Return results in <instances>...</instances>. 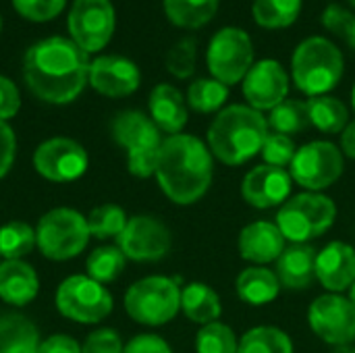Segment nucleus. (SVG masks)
Masks as SVG:
<instances>
[{
  "label": "nucleus",
  "mask_w": 355,
  "mask_h": 353,
  "mask_svg": "<svg viewBox=\"0 0 355 353\" xmlns=\"http://www.w3.org/2000/svg\"><path fill=\"white\" fill-rule=\"evenodd\" d=\"M196 54H198V44L193 37H183L179 40L166 54V69L171 75L177 79H187L196 71Z\"/></svg>",
  "instance_id": "e433bc0d"
},
{
  "label": "nucleus",
  "mask_w": 355,
  "mask_h": 353,
  "mask_svg": "<svg viewBox=\"0 0 355 353\" xmlns=\"http://www.w3.org/2000/svg\"><path fill=\"white\" fill-rule=\"evenodd\" d=\"M279 291H281V281L268 268L252 266L237 277V293L250 306H264L272 302L279 295Z\"/></svg>",
  "instance_id": "b1692460"
},
{
  "label": "nucleus",
  "mask_w": 355,
  "mask_h": 353,
  "mask_svg": "<svg viewBox=\"0 0 355 353\" xmlns=\"http://www.w3.org/2000/svg\"><path fill=\"white\" fill-rule=\"evenodd\" d=\"M345 37H347L349 46H352V48H355V15H354V21H352V25H349V29H347V33H345Z\"/></svg>",
  "instance_id": "de8ad7c7"
},
{
  "label": "nucleus",
  "mask_w": 355,
  "mask_h": 353,
  "mask_svg": "<svg viewBox=\"0 0 355 353\" xmlns=\"http://www.w3.org/2000/svg\"><path fill=\"white\" fill-rule=\"evenodd\" d=\"M40 289L35 270L21 260H6L0 264V298L12 306L29 304Z\"/></svg>",
  "instance_id": "4be33fe9"
},
{
  "label": "nucleus",
  "mask_w": 355,
  "mask_h": 353,
  "mask_svg": "<svg viewBox=\"0 0 355 353\" xmlns=\"http://www.w3.org/2000/svg\"><path fill=\"white\" fill-rule=\"evenodd\" d=\"M266 121H268V127H272L275 133H281V135L302 133L304 129L312 125L310 114H308V104L302 100H283L279 106L270 110V117Z\"/></svg>",
  "instance_id": "c756f323"
},
{
  "label": "nucleus",
  "mask_w": 355,
  "mask_h": 353,
  "mask_svg": "<svg viewBox=\"0 0 355 353\" xmlns=\"http://www.w3.org/2000/svg\"><path fill=\"white\" fill-rule=\"evenodd\" d=\"M35 246V231L21 223L12 221L0 227V256L6 260H21Z\"/></svg>",
  "instance_id": "2f4dec72"
},
{
  "label": "nucleus",
  "mask_w": 355,
  "mask_h": 353,
  "mask_svg": "<svg viewBox=\"0 0 355 353\" xmlns=\"http://www.w3.org/2000/svg\"><path fill=\"white\" fill-rule=\"evenodd\" d=\"M112 137L119 146L127 150V166L129 173L148 179L156 175L158 152L162 146L160 129L139 110L119 112L112 121Z\"/></svg>",
  "instance_id": "39448f33"
},
{
  "label": "nucleus",
  "mask_w": 355,
  "mask_h": 353,
  "mask_svg": "<svg viewBox=\"0 0 355 353\" xmlns=\"http://www.w3.org/2000/svg\"><path fill=\"white\" fill-rule=\"evenodd\" d=\"M208 69L212 79L235 85L245 79L254 62L252 37L239 27H223L214 33L208 46Z\"/></svg>",
  "instance_id": "1a4fd4ad"
},
{
  "label": "nucleus",
  "mask_w": 355,
  "mask_h": 353,
  "mask_svg": "<svg viewBox=\"0 0 355 353\" xmlns=\"http://www.w3.org/2000/svg\"><path fill=\"white\" fill-rule=\"evenodd\" d=\"M302 0H254V19L264 29H283L295 23Z\"/></svg>",
  "instance_id": "c85d7f7f"
},
{
  "label": "nucleus",
  "mask_w": 355,
  "mask_h": 353,
  "mask_svg": "<svg viewBox=\"0 0 355 353\" xmlns=\"http://www.w3.org/2000/svg\"><path fill=\"white\" fill-rule=\"evenodd\" d=\"M125 254L114 246L98 248L87 258V275L98 283H110L125 270Z\"/></svg>",
  "instance_id": "72a5a7b5"
},
{
  "label": "nucleus",
  "mask_w": 355,
  "mask_h": 353,
  "mask_svg": "<svg viewBox=\"0 0 355 353\" xmlns=\"http://www.w3.org/2000/svg\"><path fill=\"white\" fill-rule=\"evenodd\" d=\"M0 31H2V17H0Z\"/></svg>",
  "instance_id": "864d4df0"
},
{
  "label": "nucleus",
  "mask_w": 355,
  "mask_h": 353,
  "mask_svg": "<svg viewBox=\"0 0 355 353\" xmlns=\"http://www.w3.org/2000/svg\"><path fill=\"white\" fill-rule=\"evenodd\" d=\"M291 175L285 169L262 164L250 171L243 179L241 193L250 206L272 208L283 204L291 191Z\"/></svg>",
  "instance_id": "a211bd4d"
},
{
  "label": "nucleus",
  "mask_w": 355,
  "mask_h": 353,
  "mask_svg": "<svg viewBox=\"0 0 355 353\" xmlns=\"http://www.w3.org/2000/svg\"><path fill=\"white\" fill-rule=\"evenodd\" d=\"M35 171L54 183L79 179L87 169V152L81 144L69 137H54L44 141L33 154Z\"/></svg>",
  "instance_id": "ddd939ff"
},
{
  "label": "nucleus",
  "mask_w": 355,
  "mask_h": 353,
  "mask_svg": "<svg viewBox=\"0 0 355 353\" xmlns=\"http://www.w3.org/2000/svg\"><path fill=\"white\" fill-rule=\"evenodd\" d=\"M349 302L355 306V283L352 285V289H349Z\"/></svg>",
  "instance_id": "09e8293b"
},
{
  "label": "nucleus",
  "mask_w": 355,
  "mask_h": 353,
  "mask_svg": "<svg viewBox=\"0 0 355 353\" xmlns=\"http://www.w3.org/2000/svg\"><path fill=\"white\" fill-rule=\"evenodd\" d=\"M37 353H81L79 343L67 335H54L40 343Z\"/></svg>",
  "instance_id": "a18cd8bd"
},
{
  "label": "nucleus",
  "mask_w": 355,
  "mask_h": 353,
  "mask_svg": "<svg viewBox=\"0 0 355 353\" xmlns=\"http://www.w3.org/2000/svg\"><path fill=\"white\" fill-rule=\"evenodd\" d=\"M123 343H121V337L116 335V331H110V329H102V331H96L92 333L83 347L81 353H123Z\"/></svg>",
  "instance_id": "ea45409f"
},
{
  "label": "nucleus",
  "mask_w": 355,
  "mask_h": 353,
  "mask_svg": "<svg viewBox=\"0 0 355 353\" xmlns=\"http://www.w3.org/2000/svg\"><path fill=\"white\" fill-rule=\"evenodd\" d=\"M92 87L108 98H125L131 96L141 81V73L137 64L125 56H98L89 64Z\"/></svg>",
  "instance_id": "f3484780"
},
{
  "label": "nucleus",
  "mask_w": 355,
  "mask_h": 353,
  "mask_svg": "<svg viewBox=\"0 0 355 353\" xmlns=\"http://www.w3.org/2000/svg\"><path fill=\"white\" fill-rule=\"evenodd\" d=\"M123 353H173L168 343L164 339H160L158 335H137L135 339H131Z\"/></svg>",
  "instance_id": "c03bdc74"
},
{
  "label": "nucleus",
  "mask_w": 355,
  "mask_h": 353,
  "mask_svg": "<svg viewBox=\"0 0 355 353\" xmlns=\"http://www.w3.org/2000/svg\"><path fill=\"white\" fill-rule=\"evenodd\" d=\"M181 308V291L175 281L166 277H148L129 287L125 295L127 314L148 327L166 325Z\"/></svg>",
  "instance_id": "6e6552de"
},
{
  "label": "nucleus",
  "mask_w": 355,
  "mask_h": 353,
  "mask_svg": "<svg viewBox=\"0 0 355 353\" xmlns=\"http://www.w3.org/2000/svg\"><path fill=\"white\" fill-rule=\"evenodd\" d=\"M312 331L331 345L345 347L355 339V306L341 295H322L310 306Z\"/></svg>",
  "instance_id": "4468645a"
},
{
  "label": "nucleus",
  "mask_w": 355,
  "mask_h": 353,
  "mask_svg": "<svg viewBox=\"0 0 355 353\" xmlns=\"http://www.w3.org/2000/svg\"><path fill=\"white\" fill-rule=\"evenodd\" d=\"M285 252V237L281 229L268 221L248 225L239 235V254L254 264H268L279 260Z\"/></svg>",
  "instance_id": "aec40b11"
},
{
  "label": "nucleus",
  "mask_w": 355,
  "mask_h": 353,
  "mask_svg": "<svg viewBox=\"0 0 355 353\" xmlns=\"http://www.w3.org/2000/svg\"><path fill=\"white\" fill-rule=\"evenodd\" d=\"M229 98V85L216 79H196L187 89V102L193 110L208 114L218 110Z\"/></svg>",
  "instance_id": "473e14b6"
},
{
  "label": "nucleus",
  "mask_w": 355,
  "mask_h": 353,
  "mask_svg": "<svg viewBox=\"0 0 355 353\" xmlns=\"http://www.w3.org/2000/svg\"><path fill=\"white\" fill-rule=\"evenodd\" d=\"M341 148H343V152H345L349 158H355V121L354 123H349V125L343 129Z\"/></svg>",
  "instance_id": "49530a36"
},
{
  "label": "nucleus",
  "mask_w": 355,
  "mask_h": 353,
  "mask_svg": "<svg viewBox=\"0 0 355 353\" xmlns=\"http://www.w3.org/2000/svg\"><path fill=\"white\" fill-rule=\"evenodd\" d=\"M150 119L168 135L181 133L187 123V104L181 92L168 83L156 85L150 94Z\"/></svg>",
  "instance_id": "412c9836"
},
{
  "label": "nucleus",
  "mask_w": 355,
  "mask_h": 353,
  "mask_svg": "<svg viewBox=\"0 0 355 353\" xmlns=\"http://www.w3.org/2000/svg\"><path fill=\"white\" fill-rule=\"evenodd\" d=\"M281 285L289 289H306L316 277V252L306 243H295L285 250L277 264Z\"/></svg>",
  "instance_id": "5701e85b"
},
{
  "label": "nucleus",
  "mask_w": 355,
  "mask_h": 353,
  "mask_svg": "<svg viewBox=\"0 0 355 353\" xmlns=\"http://www.w3.org/2000/svg\"><path fill=\"white\" fill-rule=\"evenodd\" d=\"M212 154L196 135L177 133L162 141L156 162V179L175 204L198 202L212 183Z\"/></svg>",
  "instance_id": "f03ea898"
},
{
  "label": "nucleus",
  "mask_w": 355,
  "mask_h": 353,
  "mask_svg": "<svg viewBox=\"0 0 355 353\" xmlns=\"http://www.w3.org/2000/svg\"><path fill=\"white\" fill-rule=\"evenodd\" d=\"M181 308L189 320L200 325L216 322L223 312L216 291L204 283H189L181 291Z\"/></svg>",
  "instance_id": "a878e982"
},
{
  "label": "nucleus",
  "mask_w": 355,
  "mask_h": 353,
  "mask_svg": "<svg viewBox=\"0 0 355 353\" xmlns=\"http://www.w3.org/2000/svg\"><path fill=\"white\" fill-rule=\"evenodd\" d=\"M56 308L62 316L81 322L96 325L112 312V298L106 287L89 277H69L56 291Z\"/></svg>",
  "instance_id": "9d476101"
},
{
  "label": "nucleus",
  "mask_w": 355,
  "mask_h": 353,
  "mask_svg": "<svg viewBox=\"0 0 355 353\" xmlns=\"http://www.w3.org/2000/svg\"><path fill=\"white\" fill-rule=\"evenodd\" d=\"M17 152V137L15 131L8 127L6 121H0V179L10 171Z\"/></svg>",
  "instance_id": "79ce46f5"
},
{
  "label": "nucleus",
  "mask_w": 355,
  "mask_h": 353,
  "mask_svg": "<svg viewBox=\"0 0 355 353\" xmlns=\"http://www.w3.org/2000/svg\"><path fill=\"white\" fill-rule=\"evenodd\" d=\"M119 250L125 258L135 262H154L168 254L171 233L154 216H133L127 221V227L116 237Z\"/></svg>",
  "instance_id": "2eb2a0df"
},
{
  "label": "nucleus",
  "mask_w": 355,
  "mask_h": 353,
  "mask_svg": "<svg viewBox=\"0 0 355 353\" xmlns=\"http://www.w3.org/2000/svg\"><path fill=\"white\" fill-rule=\"evenodd\" d=\"M352 21H354V15H352L347 8L339 6V4H331V6L324 10V15H322L324 27H327L329 31L337 33V35H345L347 29H349V25H352Z\"/></svg>",
  "instance_id": "37998d69"
},
{
  "label": "nucleus",
  "mask_w": 355,
  "mask_h": 353,
  "mask_svg": "<svg viewBox=\"0 0 355 353\" xmlns=\"http://www.w3.org/2000/svg\"><path fill=\"white\" fill-rule=\"evenodd\" d=\"M295 144L289 135H281V133H268L264 146H262V156L266 160V164L270 166H287L291 164L293 156H295Z\"/></svg>",
  "instance_id": "4c0bfd02"
},
{
  "label": "nucleus",
  "mask_w": 355,
  "mask_h": 353,
  "mask_svg": "<svg viewBox=\"0 0 355 353\" xmlns=\"http://www.w3.org/2000/svg\"><path fill=\"white\" fill-rule=\"evenodd\" d=\"M335 353H355V350H349V347H341L339 352H335Z\"/></svg>",
  "instance_id": "8fccbe9b"
},
{
  "label": "nucleus",
  "mask_w": 355,
  "mask_h": 353,
  "mask_svg": "<svg viewBox=\"0 0 355 353\" xmlns=\"http://www.w3.org/2000/svg\"><path fill=\"white\" fill-rule=\"evenodd\" d=\"M125 227H127L125 210L114 204H104L100 208H94L87 216L89 235H94L98 239L119 237Z\"/></svg>",
  "instance_id": "f704fd0d"
},
{
  "label": "nucleus",
  "mask_w": 355,
  "mask_h": 353,
  "mask_svg": "<svg viewBox=\"0 0 355 353\" xmlns=\"http://www.w3.org/2000/svg\"><path fill=\"white\" fill-rule=\"evenodd\" d=\"M268 137V121L260 110L243 104L223 108L208 129L210 152L225 164L237 166L262 152Z\"/></svg>",
  "instance_id": "7ed1b4c3"
},
{
  "label": "nucleus",
  "mask_w": 355,
  "mask_h": 353,
  "mask_svg": "<svg viewBox=\"0 0 355 353\" xmlns=\"http://www.w3.org/2000/svg\"><path fill=\"white\" fill-rule=\"evenodd\" d=\"M116 25L110 0H75L69 10L71 40L87 54L100 52L112 37Z\"/></svg>",
  "instance_id": "9b49d317"
},
{
  "label": "nucleus",
  "mask_w": 355,
  "mask_h": 353,
  "mask_svg": "<svg viewBox=\"0 0 355 353\" xmlns=\"http://www.w3.org/2000/svg\"><path fill=\"white\" fill-rule=\"evenodd\" d=\"M335 202L322 193H300L283 204L277 214V227L293 243H306L320 237L335 223Z\"/></svg>",
  "instance_id": "423d86ee"
},
{
  "label": "nucleus",
  "mask_w": 355,
  "mask_h": 353,
  "mask_svg": "<svg viewBox=\"0 0 355 353\" xmlns=\"http://www.w3.org/2000/svg\"><path fill=\"white\" fill-rule=\"evenodd\" d=\"M220 0H164V12L171 23L185 29H198L214 19Z\"/></svg>",
  "instance_id": "bb28decb"
},
{
  "label": "nucleus",
  "mask_w": 355,
  "mask_h": 353,
  "mask_svg": "<svg viewBox=\"0 0 355 353\" xmlns=\"http://www.w3.org/2000/svg\"><path fill=\"white\" fill-rule=\"evenodd\" d=\"M67 0H12L15 10L35 23H44L50 21L54 17H58L64 8Z\"/></svg>",
  "instance_id": "58836bf2"
},
{
  "label": "nucleus",
  "mask_w": 355,
  "mask_h": 353,
  "mask_svg": "<svg viewBox=\"0 0 355 353\" xmlns=\"http://www.w3.org/2000/svg\"><path fill=\"white\" fill-rule=\"evenodd\" d=\"M291 179L306 189L331 187L343 173V156L331 141H312L300 148L289 164Z\"/></svg>",
  "instance_id": "f8f14e48"
},
{
  "label": "nucleus",
  "mask_w": 355,
  "mask_h": 353,
  "mask_svg": "<svg viewBox=\"0 0 355 353\" xmlns=\"http://www.w3.org/2000/svg\"><path fill=\"white\" fill-rule=\"evenodd\" d=\"M89 58L71 37H46L33 44L23 58L27 87L44 102L69 104L89 79Z\"/></svg>",
  "instance_id": "f257e3e1"
},
{
  "label": "nucleus",
  "mask_w": 355,
  "mask_h": 353,
  "mask_svg": "<svg viewBox=\"0 0 355 353\" xmlns=\"http://www.w3.org/2000/svg\"><path fill=\"white\" fill-rule=\"evenodd\" d=\"M237 353H293V343L275 327H258L241 337Z\"/></svg>",
  "instance_id": "7c9ffc66"
},
{
  "label": "nucleus",
  "mask_w": 355,
  "mask_h": 353,
  "mask_svg": "<svg viewBox=\"0 0 355 353\" xmlns=\"http://www.w3.org/2000/svg\"><path fill=\"white\" fill-rule=\"evenodd\" d=\"M19 108H21V96L17 85L8 77L0 75V121L15 117Z\"/></svg>",
  "instance_id": "a19ab883"
},
{
  "label": "nucleus",
  "mask_w": 355,
  "mask_h": 353,
  "mask_svg": "<svg viewBox=\"0 0 355 353\" xmlns=\"http://www.w3.org/2000/svg\"><path fill=\"white\" fill-rule=\"evenodd\" d=\"M316 277L329 291H343L355 283V250L343 241L329 243L316 254Z\"/></svg>",
  "instance_id": "6ab92c4d"
},
{
  "label": "nucleus",
  "mask_w": 355,
  "mask_h": 353,
  "mask_svg": "<svg viewBox=\"0 0 355 353\" xmlns=\"http://www.w3.org/2000/svg\"><path fill=\"white\" fill-rule=\"evenodd\" d=\"M306 104H308L310 123L318 131L339 133L347 127L349 110L341 100H337L333 96H316V98H310Z\"/></svg>",
  "instance_id": "cd10ccee"
},
{
  "label": "nucleus",
  "mask_w": 355,
  "mask_h": 353,
  "mask_svg": "<svg viewBox=\"0 0 355 353\" xmlns=\"http://www.w3.org/2000/svg\"><path fill=\"white\" fill-rule=\"evenodd\" d=\"M40 333L31 320L21 314L0 318V353H37Z\"/></svg>",
  "instance_id": "393cba45"
},
{
  "label": "nucleus",
  "mask_w": 355,
  "mask_h": 353,
  "mask_svg": "<svg viewBox=\"0 0 355 353\" xmlns=\"http://www.w3.org/2000/svg\"><path fill=\"white\" fill-rule=\"evenodd\" d=\"M289 92V77L281 62L264 58L248 71L243 79V96L256 110H272Z\"/></svg>",
  "instance_id": "dca6fc26"
},
{
  "label": "nucleus",
  "mask_w": 355,
  "mask_h": 353,
  "mask_svg": "<svg viewBox=\"0 0 355 353\" xmlns=\"http://www.w3.org/2000/svg\"><path fill=\"white\" fill-rule=\"evenodd\" d=\"M87 218L71 208H54L44 214L35 229V243L50 260H71L89 241Z\"/></svg>",
  "instance_id": "0eeeda50"
},
{
  "label": "nucleus",
  "mask_w": 355,
  "mask_h": 353,
  "mask_svg": "<svg viewBox=\"0 0 355 353\" xmlns=\"http://www.w3.org/2000/svg\"><path fill=\"white\" fill-rule=\"evenodd\" d=\"M291 73L304 94L310 98L324 96L341 81L343 54L331 40L312 35L295 48Z\"/></svg>",
  "instance_id": "20e7f679"
},
{
  "label": "nucleus",
  "mask_w": 355,
  "mask_h": 353,
  "mask_svg": "<svg viewBox=\"0 0 355 353\" xmlns=\"http://www.w3.org/2000/svg\"><path fill=\"white\" fill-rule=\"evenodd\" d=\"M352 104H354V108H355V85H354V92H352Z\"/></svg>",
  "instance_id": "3c124183"
},
{
  "label": "nucleus",
  "mask_w": 355,
  "mask_h": 353,
  "mask_svg": "<svg viewBox=\"0 0 355 353\" xmlns=\"http://www.w3.org/2000/svg\"><path fill=\"white\" fill-rule=\"evenodd\" d=\"M349 4H352V6H355V0H349Z\"/></svg>",
  "instance_id": "603ef678"
},
{
  "label": "nucleus",
  "mask_w": 355,
  "mask_h": 353,
  "mask_svg": "<svg viewBox=\"0 0 355 353\" xmlns=\"http://www.w3.org/2000/svg\"><path fill=\"white\" fill-rule=\"evenodd\" d=\"M237 337L235 333L223 322L204 325L196 339L198 353H237Z\"/></svg>",
  "instance_id": "c9c22d12"
}]
</instances>
